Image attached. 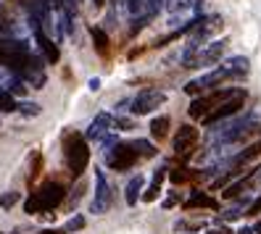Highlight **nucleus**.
<instances>
[{"mask_svg": "<svg viewBox=\"0 0 261 234\" xmlns=\"http://www.w3.org/2000/svg\"><path fill=\"white\" fill-rule=\"evenodd\" d=\"M64 161H66V168L71 171V177L80 179L85 174V168L90 163V145H87L85 134L66 132V137H64Z\"/></svg>", "mask_w": 261, "mask_h": 234, "instance_id": "1", "label": "nucleus"}, {"mask_svg": "<svg viewBox=\"0 0 261 234\" xmlns=\"http://www.w3.org/2000/svg\"><path fill=\"white\" fill-rule=\"evenodd\" d=\"M64 197H66L64 187L58 182H48V184L37 187V190L24 200V211L27 213H48V211L58 208L61 202H64Z\"/></svg>", "mask_w": 261, "mask_h": 234, "instance_id": "2", "label": "nucleus"}, {"mask_svg": "<svg viewBox=\"0 0 261 234\" xmlns=\"http://www.w3.org/2000/svg\"><path fill=\"white\" fill-rule=\"evenodd\" d=\"M243 105H245V92H243V90H232V95L214 108V111L203 119V124H206V127H217L219 121H227V119L238 116V113L243 111Z\"/></svg>", "mask_w": 261, "mask_h": 234, "instance_id": "3", "label": "nucleus"}, {"mask_svg": "<svg viewBox=\"0 0 261 234\" xmlns=\"http://www.w3.org/2000/svg\"><path fill=\"white\" fill-rule=\"evenodd\" d=\"M103 158H106V166L114 168V171H129L135 163H137V150L132 148V142H116L114 148H109L103 153Z\"/></svg>", "mask_w": 261, "mask_h": 234, "instance_id": "4", "label": "nucleus"}, {"mask_svg": "<svg viewBox=\"0 0 261 234\" xmlns=\"http://www.w3.org/2000/svg\"><path fill=\"white\" fill-rule=\"evenodd\" d=\"M164 103H166V92H164V90H153V87H148V90L137 92V95L132 98L129 111H132L135 116H148V113L156 111V108H161Z\"/></svg>", "mask_w": 261, "mask_h": 234, "instance_id": "5", "label": "nucleus"}, {"mask_svg": "<svg viewBox=\"0 0 261 234\" xmlns=\"http://www.w3.org/2000/svg\"><path fill=\"white\" fill-rule=\"evenodd\" d=\"M227 42L224 40H214L211 45H203L190 61H185V69H203V66H214L217 61L224 55Z\"/></svg>", "mask_w": 261, "mask_h": 234, "instance_id": "6", "label": "nucleus"}, {"mask_svg": "<svg viewBox=\"0 0 261 234\" xmlns=\"http://www.w3.org/2000/svg\"><path fill=\"white\" fill-rule=\"evenodd\" d=\"M224 79H229L227 69H224V66H217L214 71H208V74H203V76H198V79L188 82V84H185V92H188V95H203V92H208V90H217Z\"/></svg>", "mask_w": 261, "mask_h": 234, "instance_id": "7", "label": "nucleus"}, {"mask_svg": "<svg viewBox=\"0 0 261 234\" xmlns=\"http://www.w3.org/2000/svg\"><path fill=\"white\" fill-rule=\"evenodd\" d=\"M111 200H114V195H111L109 179H106L103 171H95V197H93V202H90V213H95V216L106 213L111 208Z\"/></svg>", "mask_w": 261, "mask_h": 234, "instance_id": "8", "label": "nucleus"}, {"mask_svg": "<svg viewBox=\"0 0 261 234\" xmlns=\"http://www.w3.org/2000/svg\"><path fill=\"white\" fill-rule=\"evenodd\" d=\"M198 129L193 127V124H185V127H179L177 129V134H174V153L179 155V158H188V155L195 150V145H198Z\"/></svg>", "mask_w": 261, "mask_h": 234, "instance_id": "9", "label": "nucleus"}, {"mask_svg": "<svg viewBox=\"0 0 261 234\" xmlns=\"http://www.w3.org/2000/svg\"><path fill=\"white\" fill-rule=\"evenodd\" d=\"M35 40H37V45H40V53H42V61H45V64H58L61 50H58V45L48 37V32L35 29Z\"/></svg>", "mask_w": 261, "mask_h": 234, "instance_id": "10", "label": "nucleus"}, {"mask_svg": "<svg viewBox=\"0 0 261 234\" xmlns=\"http://www.w3.org/2000/svg\"><path fill=\"white\" fill-rule=\"evenodd\" d=\"M114 127V119H111V113H98L95 119H93V124H90V127H87V132H85V137L87 139H98V142H100V139L106 137V134H109V129Z\"/></svg>", "mask_w": 261, "mask_h": 234, "instance_id": "11", "label": "nucleus"}, {"mask_svg": "<svg viewBox=\"0 0 261 234\" xmlns=\"http://www.w3.org/2000/svg\"><path fill=\"white\" fill-rule=\"evenodd\" d=\"M222 66L227 69L229 79H232V76H245V74H248V58H243V55H235V58H227Z\"/></svg>", "mask_w": 261, "mask_h": 234, "instance_id": "12", "label": "nucleus"}, {"mask_svg": "<svg viewBox=\"0 0 261 234\" xmlns=\"http://www.w3.org/2000/svg\"><path fill=\"white\" fill-rule=\"evenodd\" d=\"M164 174H166V168H156V174H153V179H150V184H148V190L140 195L145 202H153L159 197V192H161V182H164Z\"/></svg>", "mask_w": 261, "mask_h": 234, "instance_id": "13", "label": "nucleus"}, {"mask_svg": "<svg viewBox=\"0 0 261 234\" xmlns=\"http://www.w3.org/2000/svg\"><path fill=\"white\" fill-rule=\"evenodd\" d=\"M90 37H93V45H95V50L98 55H109V35H106V29L103 26H90Z\"/></svg>", "mask_w": 261, "mask_h": 234, "instance_id": "14", "label": "nucleus"}, {"mask_svg": "<svg viewBox=\"0 0 261 234\" xmlns=\"http://www.w3.org/2000/svg\"><path fill=\"white\" fill-rule=\"evenodd\" d=\"M143 177L137 174V177H132L129 182H127V190H124V197H127V206H135L137 200H140V192H143Z\"/></svg>", "mask_w": 261, "mask_h": 234, "instance_id": "15", "label": "nucleus"}, {"mask_svg": "<svg viewBox=\"0 0 261 234\" xmlns=\"http://www.w3.org/2000/svg\"><path fill=\"white\" fill-rule=\"evenodd\" d=\"M169 127H172V119H169V116H156V119L150 121V134H153V139L169 137Z\"/></svg>", "mask_w": 261, "mask_h": 234, "instance_id": "16", "label": "nucleus"}, {"mask_svg": "<svg viewBox=\"0 0 261 234\" xmlns=\"http://www.w3.org/2000/svg\"><path fill=\"white\" fill-rule=\"evenodd\" d=\"M185 208H217V200L203 195V192H193L185 202Z\"/></svg>", "mask_w": 261, "mask_h": 234, "instance_id": "17", "label": "nucleus"}, {"mask_svg": "<svg viewBox=\"0 0 261 234\" xmlns=\"http://www.w3.org/2000/svg\"><path fill=\"white\" fill-rule=\"evenodd\" d=\"M16 113H21V116H27V119H35V116L42 113V108H40V103H35V100H19V103H16Z\"/></svg>", "mask_w": 261, "mask_h": 234, "instance_id": "18", "label": "nucleus"}, {"mask_svg": "<svg viewBox=\"0 0 261 234\" xmlns=\"http://www.w3.org/2000/svg\"><path fill=\"white\" fill-rule=\"evenodd\" d=\"M251 177H253V174H251V171H248V174H245L243 179H238L235 184H229V187H227V190H224L222 195H224V197H238V195H240V192L245 190V187L251 184Z\"/></svg>", "mask_w": 261, "mask_h": 234, "instance_id": "19", "label": "nucleus"}, {"mask_svg": "<svg viewBox=\"0 0 261 234\" xmlns=\"http://www.w3.org/2000/svg\"><path fill=\"white\" fill-rule=\"evenodd\" d=\"M42 163H45V158H42V153H40V150H35L32 155H29V182H35V179H37V174L42 171Z\"/></svg>", "mask_w": 261, "mask_h": 234, "instance_id": "20", "label": "nucleus"}, {"mask_svg": "<svg viewBox=\"0 0 261 234\" xmlns=\"http://www.w3.org/2000/svg\"><path fill=\"white\" fill-rule=\"evenodd\" d=\"M132 148L137 150V155H145V158H153V155H156V145L148 142V139H135Z\"/></svg>", "mask_w": 261, "mask_h": 234, "instance_id": "21", "label": "nucleus"}, {"mask_svg": "<svg viewBox=\"0 0 261 234\" xmlns=\"http://www.w3.org/2000/svg\"><path fill=\"white\" fill-rule=\"evenodd\" d=\"M245 206H248V200H238L232 208H227V211L222 213V218H224V221H235V218L243 216V208H245Z\"/></svg>", "mask_w": 261, "mask_h": 234, "instance_id": "22", "label": "nucleus"}, {"mask_svg": "<svg viewBox=\"0 0 261 234\" xmlns=\"http://www.w3.org/2000/svg\"><path fill=\"white\" fill-rule=\"evenodd\" d=\"M80 229H85V216H74V218H69V221L64 224V234H74Z\"/></svg>", "mask_w": 261, "mask_h": 234, "instance_id": "23", "label": "nucleus"}, {"mask_svg": "<svg viewBox=\"0 0 261 234\" xmlns=\"http://www.w3.org/2000/svg\"><path fill=\"white\" fill-rule=\"evenodd\" d=\"M19 200H21V192H6V195H0V208H11Z\"/></svg>", "mask_w": 261, "mask_h": 234, "instance_id": "24", "label": "nucleus"}, {"mask_svg": "<svg viewBox=\"0 0 261 234\" xmlns=\"http://www.w3.org/2000/svg\"><path fill=\"white\" fill-rule=\"evenodd\" d=\"M82 192H85V184L80 182V184H76V187H74V192H71V197H69V208H74V206H76V202H80V197H82Z\"/></svg>", "mask_w": 261, "mask_h": 234, "instance_id": "25", "label": "nucleus"}, {"mask_svg": "<svg viewBox=\"0 0 261 234\" xmlns=\"http://www.w3.org/2000/svg\"><path fill=\"white\" fill-rule=\"evenodd\" d=\"M169 177H172V182H188L190 179V174H185V168H177V171H172V174H169Z\"/></svg>", "mask_w": 261, "mask_h": 234, "instance_id": "26", "label": "nucleus"}, {"mask_svg": "<svg viewBox=\"0 0 261 234\" xmlns=\"http://www.w3.org/2000/svg\"><path fill=\"white\" fill-rule=\"evenodd\" d=\"M258 213H261V197H258V200H253L251 206L245 208V216H258Z\"/></svg>", "mask_w": 261, "mask_h": 234, "instance_id": "27", "label": "nucleus"}, {"mask_svg": "<svg viewBox=\"0 0 261 234\" xmlns=\"http://www.w3.org/2000/svg\"><path fill=\"white\" fill-rule=\"evenodd\" d=\"M87 90H90V92H98V90H100V79H98V76H93V79L87 82Z\"/></svg>", "mask_w": 261, "mask_h": 234, "instance_id": "28", "label": "nucleus"}, {"mask_svg": "<svg viewBox=\"0 0 261 234\" xmlns=\"http://www.w3.org/2000/svg\"><path fill=\"white\" fill-rule=\"evenodd\" d=\"M174 202H177V195H169V197H166V200L161 202V206H164V208H172Z\"/></svg>", "mask_w": 261, "mask_h": 234, "instance_id": "29", "label": "nucleus"}, {"mask_svg": "<svg viewBox=\"0 0 261 234\" xmlns=\"http://www.w3.org/2000/svg\"><path fill=\"white\" fill-rule=\"evenodd\" d=\"M238 234H256V231H253V229H251V226H243V229H240V231H238Z\"/></svg>", "mask_w": 261, "mask_h": 234, "instance_id": "30", "label": "nucleus"}, {"mask_svg": "<svg viewBox=\"0 0 261 234\" xmlns=\"http://www.w3.org/2000/svg\"><path fill=\"white\" fill-rule=\"evenodd\" d=\"M8 3H19V6H27L29 0H8Z\"/></svg>", "mask_w": 261, "mask_h": 234, "instance_id": "31", "label": "nucleus"}, {"mask_svg": "<svg viewBox=\"0 0 261 234\" xmlns=\"http://www.w3.org/2000/svg\"><path fill=\"white\" fill-rule=\"evenodd\" d=\"M253 231H256V234H261V221L256 224V229H253Z\"/></svg>", "mask_w": 261, "mask_h": 234, "instance_id": "32", "label": "nucleus"}, {"mask_svg": "<svg viewBox=\"0 0 261 234\" xmlns=\"http://www.w3.org/2000/svg\"><path fill=\"white\" fill-rule=\"evenodd\" d=\"M40 234H58V231H40Z\"/></svg>", "mask_w": 261, "mask_h": 234, "instance_id": "33", "label": "nucleus"}]
</instances>
